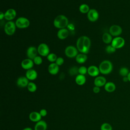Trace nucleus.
Instances as JSON below:
<instances>
[{"label": "nucleus", "instance_id": "nucleus-32", "mask_svg": "<svg viewBox=\"0 0 130 130\" xmlns=\"http://www.w3.org/2000/svg\"><path fill=\"white\" fill-rule=\"evenodd\" d=\"M69 73L71 76L76 75L78 73V68L76 66L72 67L69 69Z\"/></svg>", "mask_w": 130, "mask_h": 130}, {"label": "nucleus", "instance_id": "nucleus-30", "mask_svg": "<svg viewBox=\"0 0 130 130\" xmlns=\"http://www.w3.org/2000/svg\"><path fill=\"white\" fill-rule=\"evenodd\" d=\"M101 130H113L112 125L107 122L103 123L100 127Z\"/></svg>", "mask_w": 130, "mask_h": 130}, {"label": "nucleus", "instance_id": "nucleus-5", "mask_svg": "<svg viewBox=\"0 0 130 130\" xmlns=\"http://www.w3.org/2000/svg\"><path fill=\"white\" fill-rule=\"evenodd\" d=\"M15 24L16 27L19 28H26L29 26L30 21L27 18L25 17H20L16 19Z\"/></svg>", "mask_w": 130, "mask_h": 130}, {"label": "nucleus", "instance_id": "nucleus-41", "mask_svg": "<svg viewBox=\"0 0 130 130\" xmlns=\"http://www.w3.org/2000/svg\"><path fill=\"white\" fill-rule=\"evenodd\" d=\"M127 78H128V81L130 82V72H129V74H128V75H127Z\"/></svg>", "mask_w": 130, "mask_h": 130}, {"label": "nucleus", "instance_id": "nucleus-25", "mask_svg": "<svg viewBox=\"0 0 130 130\" xmlns=\"http://www.w3.org/2000/svg\"><path fill=\"white\" fill-rule=\"evenodd\" d=\"M113 39L112 35L109 32H105L102 36V40L106 44H111Z\"/></svg>", "mask_w": 130, "mask_h": 130}, {"label": "nucleus", "instance_id": "nucleus-8", "mask_svg": "<svg viewBox=\"0 0 130 130\" xmlns=\"http://www.w3.org/2000/svg\"><path fill=\"white\" fill-rule=\"evenodd\" d=\"M109 32L112 37H119L122 32V28L119 25L114 24L110 27Z\"/></svg>", "mask_w": 130, "mask_h": 130}, {"label": "nucleus", "instance_id": "nucleus-36", "mask_svg": "<svg viewBox=\"0 0 130 130\" xmlns=\"http://www.w3.org/2000/svg\"><path fill=\"white\" fill-rule=\"evenodd\" d=\"M42 117H45L47 115V111L45 109H42L39 112Z\"/></svg>", "mask_w": 130, "mask_h": 130}, {"label": "nucleus", "instance_id": "nucleus-35", "mask_svg": "<svg viewBox=\"0 0 130 130\" xmlns=\"http://www.w3.org/2000/svg\"><path fill=\"white\" fill-rule=\"evenodd\" d=\"M58 66H61L64 63V59L61 57H57L56 61L55 62Z\"/></svg>", "mask_w": 130, "mask_h": 130}, {"label": "nucleus", "instance_id": "nucleus-29", "mask_svg": "<svg viewBox=\"0 0 130 130\" xmlns=\"http://www.w3.org/2000/svg\"><path fill=\"white\" fill-rule=\"evenodd\" d=\"M57 58V55L55 54V53H49L48 56H47V60L51 62H55L56 59Z\"/></svg>", "mask_w": 130, "mask_h": 130}, {"label": "nucleus", "instance_id": "nucleus-12", "mask_svg": "<svg viewBox=\"0 0 130 130\" xmlns=\"http://www.w3.org/2000/svg\"><path fill=\"white\" fill-rule=\"evenodd\" d=\"M34 62L33 61V60L29 58L23 59L21 63V66L22 68V69L26 70H28L29 69H32L34 66Z\"/></svg>", "mask_w": 130, "mask_h": 130}, {"label": "nucleus", "instance_id": "nucleus-21", "mask_svg": "<svg viewBox=\"0 0 130 130\" xmlns=\"http://www.w3.org/2000/svg\"><path fill=\"white\" fill-rule=\"evenodd\" d=\"M47 124L44 120H41L36 123L34 126V130H47Z\"/></svg>", "mask_w": 130, "mask_h": 130}, {"label": "nucleus", "instance_id": "nucleus-1", "mask_svg": "<svg viewBox=\"0 0 130 130\" xmlns=\"http://www.w3.org/2000/svg\"><path fill=\"white\" fill-rule=\"evenodd\" d=\"M91 46V41L89 38L83 36L80 37L76 42V47L78 50L83 54H87Z\"/></svg>", "mask_w": 130, "mask_h": 130}, {"label": "nucleus", "instance_id": "nucleus-33", "mask_svg": "<svg viewBox=\"0 0 130 130\" xmlns=\"http://www.w3.org/2000/svg\"><path fill=\"white\" fill-rule=\"evenodd\" d=\"M78 73L79 74L85 75L87 73V68L85 66H81L78 68Z\"/></svg>", "mask_w": 130, "mask_h": 130}, {"label": "nucleus", "instance_id": "nucleus-23", "mask_svg": "<svg viewBox=\"0 0 130 130\" xmlns=\"http://www.w3.org/2000/svg\"><path fill=\"white\" fill-rule=\"evenodd\" d=\"M75 80L76 83L77 85L81 86L84 85L86 81V79L85 75L78 74L76 76Z\"/></svg>", "mask_w": 130, "mask_h": 130}, {"label": "nucleus", "instance_id": "nucleus-38", "mask_svg": "<svg viewBox=\"0 0 130 130\" xmlns=\"http://www.w3.org/2000/svg\"><path fill=\"white\" fill-rule=\"evenodd\" d=\"M4 17H5V14L3 12H0V20H2Z\"/></svg>", "mask_w": 130, "mask_h": 130}, {"label": "nucleus", "instance_id": "nucleus-22", "mask_svg": "<svg viewBox=\"0 0 130 130\" xmlns=\"http://www.w3.org/2000/svg\"><path fill=\"white\" fill-rule=\"evenodd\" d=\"M104 89L108 92H113L116 89V85L115 83L111 81L107 82L106 84L105 85Z\"/></svg>", "mask_w": 130, "mask_h": 130}, {"label": "nucleus", "instance_id": "nucleus-26", "mask_svg": "<svg viewBox=\"0 0 130 130\" xmlns=\"http://www.w3.org/2000/svg\"><path fill=\"white\" fill-rule=\"evenodd\" d=\"M129 72L130 71H129V70L127 68H126L125 67H122L120 68V69L119 70V74L121 76L123 77L127 76Z\"/></svg>", "mask_w": 130, "mask_h": 130}, {"label": "nucleus", "instance_id": "nucleus-16", "mask_svg": "<svg viewBox=\"0 0 130 130\" xmlns=\"http://www.w3.org/2000/svg\"><path fill=\"white\" fill-rule=\"evenodd\" d=\"M107 83V80L106 78L102 76H98L95 77L94 80V85L98 87L104 86Z\"/></svg>", "mask_w": 130, "mask_h": 130}, {"label": "nucleus", "instance_id": "nucleus-14", "mask_svg": "<svg viewBox=\"0 0 130 130\" xmlns=\"http://www.w3.org/2000/svg\"><path fill=\"white\" fill-rule=\"evenodd\" d=\"M100 72L99 69V67H97L95 66H90L87 68V73L88 74L93 77H96L98 76Z\"/></svg>", "mask_w": 130, "mask_h": 130}, {"label": "nucleus", "instance_id": "nucleus-7", "mask_svg": "<svg viewBox=\"0 0 130 130\" xmlns=\"http://www.w3.org/2000/svg\"><path fill=\"white\" fill-rule=\"evenodd\" d=\"M78 49L77 47L74 46L70 45L67 46L64 50V53L69 58L76 57L78 54Z\"/></svg>", "mask_w": 130, "mask_h": 130}, {"label": "nucleus", "instance_id": "nucleus-39", "mask_svg": "<svg viewBox=\"0 0 130 130\" xmlns=\"http://www.w3.org/2000/svg\"><path fill=\"white\" fill-rule=\"evenodd\" d=\"M122 81L124 82H127L128 81V78L127 76L126 77H122Z\"/></svg>", "mask_w": 130, "mask_h": 130}, {"label": "nucleus", "instance_id": "nucleus-28", "mask_svg": "<svg viewBox=\"0 0 130 130\" xmlns=\"http://www.w3.org/2000/svg\"><path fill=\"white\" fill-rule=\"evenodd\" d=\"M27 90L30 92H35L37 89V85L32 82H29L27 86Z\"/></svg>", "mask_w": 130, "mask_h": 130}, {"label": "nucleus", "instance_id": "nucleus-20", "mask_svg": "<svg viewBox=\"0 0 130 130\" xmlns=\"http://www.w3.org/2000/svg\"><path fill=\"white\" fill-rule=\"evenodd\" d=\"M69 35V31L66 28L59 29L57 33V36L60 40H64L66 39Z\"/></svg>", "mask_w": 130, "mask_h": 130}, {"label": "nucleus", "instance_id": "nucleus-40", "mask_svg": "<svg viewBox=\"0 0 130 130\" xmlns=\"http://www.w3.org/2000/svg\"><path fill=\"white\" fill-rule=\"evenodd\" d=\"M22 130H33V129L30 127H25L24 128H23Z\"/></svg>", "mask_w": 130, "mask_h": 130}, {"label": "nucleus", "instance_id": "nucleus-13", "mask_svg": "<svg viewBox=\"0 0 130 130\" xmlns=\"http://www.w3.org/2000/svg\"><path fill=\"white\" fill-rule=\"evenodd\" d=\"M29 82V80L26 77V76H21L17 79L16 81V84L19 87L24 88L26 87H27Z\"/></svg>", "mask_w": 130, "mask_h": 130}, {"label": "nucleus", "instance_id": "nucleus-10", "mask_svg": "<svg viewBox=\"0 0 130 130\" xmlns=\"http://www.w3.org/2000/svg\"><path fill=\"white\" fill-rule=\"evenodd\" d=\"M87 18L91 22H95L99 19V14L98 11L94 9H91L87 13Z\"/></svg>", "mask_w": 130, "mask_h": 130}, {"label": "nucleus", "instance_id": "nucleus-31", "mask_svg": "<svg viewBox=\"0 0 130 130\" xmlns=\"http://www.w3.org/2000/svg\"><path fill=\"white\" fill-rule=\"evenodd\" d=\"M116 49L114 47H113L111 44L107 46L105 48V51L108 54H111L115 52L116 51Z\"/></svg>", "mask_w": 130, "mask_h": 130}, {"label": "nucleus", "instance_id": "nucleus-17", "mask_svg": "<svg viewBox=\"0 0 130 130\" xmlns=\"http://www.w3.org/2000/svg\"><path fill=\"white\" fill-rule=\"evenodd\" d=\"M48 71L51 75H55L59 72V67L55 62H52L48 66Z\"/></svg>", "mask_w": 130, "mask_h": 130}, {"label": "nucleus", "instance_id": "nucleus-9", "mask_svg": "<svg viewBox=\"0 0 130 130\" xmlns=\"http://www.w3.org/2000/svg\"><path fill=\"white\" fill-rule=\"evenodd\" d=\"M38 52L42 56H47L50 53V49L48 45L45 43H41L37 48Z\"/></svg>", "mask_w": 130, "mask_h": 130}, {"label": "nucleus", "instance_id": "nucleus-19", "mask_svg": "<svg viewBox=\"0 0 130 130\" xmlns=\"http://www.w3.org/2000/svg\"><path fill=\"white\" fill-rule=\"evenodd\" d=\"M42 116H41L40 114L38 112L36 111H32L30 112L29 114V120L34 122H37L41 120Z\"/></svg>", "mask_w": 130, "mask_h": 130}, {"label": "nucleus", "instance_id": "nucleus-11", "mask_svg": "<svg viewBox=\"0 0 130 130\" xmlns=\"http://www.w3.org/2000/svg\"><path fill=\"white\" fill-rule=\"evenodd\" d=\"M38 52V49L34 46L29 47L26 51V55L28 58L33 60L37 56Z\"/></svg>", "mask_w": 130, "mask_h": 130}, {"label": "nucleus", "instance_id": "nucleus-2", "mask_svg": "<svg viewBox=\"0 0 130 130\" xmlns=\"http://www.w3.org/2000/svg\"><path fill=\"white\" fill-rule=\"evenodd\" d=\"M68 19L63 15H59L57 16L53 21L54 26L58 29L64 28L68 26Z\"/></svg>", "mask_w": 130, "mask_h": 130}, {"label": "nucleus", "instance_id": "nucleus-4", "mask_svg": "<svg viewBox=\"0 0 130 130\" xmlns=\"http://www.w3.org/2000/svg\"><path fill=\"white\" fill-rule=\"evenodd\" d=\"M16 25L15 22L12 21L7 22L4 26V31L5 33L8 36L13 35L16 30Z\"/></svg>", "mask_w": 130, "mask_h": 130}, {"label": "nucleus", "instance_id": "nucleus-3", "mask_svg": "<svg viewBox=\"0 0 130 130\" xmlns=\"http://www.w3.org/2000/svg\"><path fill=\"white\" fill-rule=\"evenodd\" d=\"M99 69L101 73L103 75H108L110 74L113 69L112 63L109 60H104L102 61L99 66Z\"/></svg>", "mask_w": 130, "mask_h": 130}, {"label": "nucleus", "instance_id": "nucleus-34", "mask_svg": "<svg viewBox=\"0 0 130 130\" xmlns=\"http://www.w3.org/2000/svg\"><path fill=\"white\" fill-rule=\"evenodd\" d=\"M33 61L34 62V64H35L36 65H40L41 64H42V63L43 62V59L40 56L37 55L33 59Z\"/></svg>", "mask_w": 130, "mask_h": 130}, {"label": "nucleus", "instance_id": "nucleus-6", "mask_svg": "<svg viewBox=\"0 0 130 130\" xmlns=\"http://www.w3.org/2000/svg\"><path fill=\"white\" fill-rule=\"evenodd\" d=\"M125 43V40L123 38L119 36L114 37L111 42V45L116 49H120L124 47Z\"/></svg>", "mask_w": 130, "mask_h": 130}, {"label": "nucleus", "instance_id": "nucleus-37", "mask_svg": "<svg viewBox=\"0 0 130 130\" xmlns=\"http://www.w3.org/2000/svg\"><path fill=\"white\" fill-rule=\"evenodd\" d=\"M92 91L94 93H99L100 91V87L96 86H94L93 87Z\"/></svg>", "mask_w": 130, "mask_h": 130}, {"label": "nucleus", "instance_id": "nucleus-27", "mask_svg": "<svg viewBox=\"0 0 130 130\" xmlns=\"http://www.w3.org/2000/svg\"><path fill=\"white\" fill-rule=\"evenodd\" d=\"M79 9L80 12L83 14H85V13L87 14V13L90 10L89 6L85 4H83L81 5L79 7Z\"/></svg>", "mask_w": 130, "mask_h": 130}, {"label": "nucleus", "instance_id": "nucleus-18", "mask_svg": "<svg viewBox=\"0 0 130 130\" xmlns=\"http://www.w3.org/2000/svg\"><path fill=\"white\" fill-rule=\"evenodd\" d=\"M25 76L29 80L33 81L37 79L38 77V73L35 70L31 69L26 71Z\"/></svg>", "mask_w": 130, "mask_h": 130}, {"label": "nucleus", "instance_id": "nucleus-15", "mask_svg": "<svg viewBox=\"0 0 130 130\" xmlns=\"http://www.w3.org/2000/svg\"><path fill=\"white\" fill-rule=\"evenodd\" d=\"M5 14V18L7 20L9 21H11L14 19L16 16V11L14 9H9L7 10Z\"/></svg>", "mask_w": 130, "mask_h": 130}, {"label": "nucleus", "instance_id": "nucleus-24", "mask_svg": "<svg viewBox=\"0 0 130 130\" xmlns=\"http://www.w3.org/2000/svg\"><path fill=\"white\" fill-rule=\"evenodd\" d=\"M87 59V56L86 55V54L81 53L80 54H78L75 57L76 61L79 64L84 63L86 61Z\"/></svg>", "mask_w": 130, "mask_h": 130}]
</instances>
